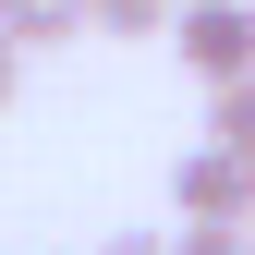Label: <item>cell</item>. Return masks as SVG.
Listing matches in <instances>:
<instances>
[{"instance_id":"cell-4","label":"cell","mask_w":255,"mask_h":255,"mask_svg":"<svg viewBox=\"0 0 255 255\" xmlns=\"http://www.w3.org/2000/svg\"><path fill=\"white\" fill-rule=\"evenodd\" d=\"M85 12H98V37H170L182 0H85Z\"/></svg>"},{"instance_id":"cell-8","label":"cell","mask_w":255,"mask_h":255,"mask_svg":"<svg viewBox=\"0 0 255 255\" xmlns=\"http://www.w3.org/2000/svg\"><path fill=\"white\" fill-rule=\"evenodd\" d=\"M12 85H24V49H12V37H0V110H12Z\"/></svg>"},{"instance_id":"cell-1","label":"cell","mask_w":255,"mask_h":255,"mask_svg":"<svg viewBox=\"0 0 255 255\" xmlns=\"http://www.w3.org/2000/svg\"><path fill=\"white\" fill-rule=\"evenodd\" d=\"M170 49H182V73L219 85V98H231V85H255V0H182Z\"/></svg>"},{"instance_id":"cell-5","label":"cell","mask_w":255,"mask_h":255,"mask_svg":"<svg viewBox=\"0 0 255 255\" xmlns=\"http://www.w3.org/2000/svg\"><path fill=\"white\" fill-rule=\"evenodd\" d=\"M207 146H231L255 170V85H231V98H207Z\"/></svg>"},{"instance_id":"cell-2","label":"cell","mask_w":255,"mask_h":255,"mask_svg":"<svg viewBox=\"0 0 255 255\" xmlns=\"http://www.w3.org/2000/svg\"><path fill=\"white\" fill-rule=\"evenodd\" d=\"M170 207H182V231H255V170L231 146H182L170 158Z\"/></svg>"},{"instance_id":"cell-7","label":"cell","mask_w":255,"mask_h":255,"mask_svg":"<svg viewBox=\"0 0 255 255\" xmlns=\"http://www.w3.org/2000/svg\"><path fill=\"white\" fill-rule=\"evenodd\" d=\"M98 255H182V243H170V231H110Z\"/></svg>"},{"instance_id":"cell-3","label":"cell","mask_w":255,"mask_h":255,"mask_svg":"<svg viewBox=\"0 0 255 255\" xmlns=\"http://www.w3.org/2000/svg\"><path fill=\"white\" fill-rule=\"evenodd\" d=\"M0 37L12 49H61V37H98L85 0H0Z\"/></svg>"},{"instance_id":"cell-6","label":"cell","mask_w":255,"mask_h":255,"mask_svg":"<svg viewBox=\"0 0 255 255\" xmlns=\"http://www.w3.org/2000/svg\"><path fill=\"white\" fill-rule=\"evenodd\" d=\"M182 255H255V231H182Z\"/></svg>"}]
</instances>
